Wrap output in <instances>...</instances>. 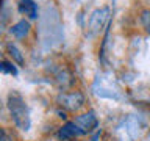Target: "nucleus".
<instances>
[{"label":"nucleus","mask_w":150,"mask_h":141,"mask_svg":"<svg viewBox=\"0 0 150 141\" xmlns=\"http://www.w3.org/2000/svg\"><path fill=\"white\" fill-rule=\"evenodd\" d=\"M6 105H8L9 116H11V119L16 124L17 129H21V130L30 129V113H28V107L21 94L9 93Z\"/></svg>","instance_id":"nucleus-1"},{"label":"nucleus","mask_w":150,"mask_h":141,"mask_svg":"<svg viewBox=\"0 0 150 141\" xmlns=\"http://www.w3.org/2000/svg\"><path fill=\"white\" fill-rule=\"evenodd\" d=\"M58 103L59 107H63L64 110L77 113L84 107L86 103V99H84V94L81 91H63L58 94Z\"/></svg>","instance_id":"nucleus-2"},{"label":"nucleus","mask_w":150,"mask_h":141,"mask_svg":"<svg viewBox=\"0 0 150 141\" xmlns=\"http://www.w3.org/2000/svg\"><path fill=\"white\" fill-rule=\"evenodd\" d=\"M108 17H110V9L108 8H100V9H96L91 17H89V22H88V31L89 35H97L100 33V30L103 28V25L106 24Z\"/></svg>","instance_id":"nucleus-3"},{"label":"nucleus","mask_w":150,"mask_h":141,"mask_svg":"<svg viewBox=\"0 0 150 141\" xmlns=\"http://www.w3.org/2000/svg\"><path fill=\"white\" fill-rule=\"evenodd\" d=\"M74 124L77 125L80 133L84 135V133H89V132H92L96 129L98 125V121H97V118L92 111H88V113H83V115H78L74 119Z\"/></svg>","instance_id":"nucleus-4"},{"label":"nucleus","mask_w":150,"mask_h":141,"mask_svg":"<svg viewBox=\"0 0 150 141\" xmlns=\"http://www.w3.org/2000/svg\"><path fill=\"white\" fill-rule=\"evenodd\" d=\"M77 135H81V133H80V130L77 129V125L74 124V121L72 122H66V124L59 129V132H58V138L61 141H69V140H72L74 136H77Z\"/></svg>","instance_id":"nucleus-5"},{"label":"nucleus","mask_w":150,"mask_h":141,"mask_svg":"<svg viewBox=\"0 0 150 141\" xmlns=\"http://www.w3.org/2000/svg\"><path fill=\"white\" fill-rule=\"evenodd\" d=\"M19 11L30 19L38 17V5L33 0H19Z\"/></svg>","instance_id":"nucleus-6"},{"label":"nucleus","mask_w":150,"mask_h":141,"mask_svg":"<svg viewBox=\"0 0 150 141\" xmlns=\"http://www.w3.org/2000/svg\"><path fill=\"white\" fill-rule=\"evenodd\" d=\"M9 33L17 38V39H23L28 33H30V24L27 21H19L17 24H14V25L9 28Z\"/></svg>","instance_id":"nucleus-7"},{"label":"nucleus","mask_w":150,"mask_h":141,"mask_svg":"<svg viewBox=\"0 0 150 141\" xmlns=\"http://www.w3.org/2000/svg\"><path fill=\"white\" fill-rule=\"evenodd\" d=\"M6 50H8V53H9V56L16 61L17 64H23V55H22V52L17 49L14 44H8L6 46Z\"/></svg>","instance_id":"nucleus-8"},{"label":"nucleus","mask_w":150,"mask_h":141,"mask_svg":"<svg viewBox=\"0 0 150 141\" xmlns=\"http://www.w3.org/2000/svg\"><path fill=\"white\" fill-rule=\"evenodd\" d=\"M0 68H2L3 72L13 74V75H16V74H17V70H16V68L13 66V63H8L6 60H3V61H2V66H0Z\"/></svg>","instance_id":"nucleus-9"},{"label":"nucleus","mask_w":150,"mask_h":141,"mask_svg":"<svg viewBox=\"0 0 150 141\" xmlns=\"http://www.w3.org/2000/svg\"><path fill=\"white\" fill-rule=\"evenodd\" d=\"M141 22H142L144 28L150 33V11L147 9V11H142V14H141Z\"/></svg>","instance_id":"nucleus-10"}]
</instances>
